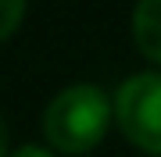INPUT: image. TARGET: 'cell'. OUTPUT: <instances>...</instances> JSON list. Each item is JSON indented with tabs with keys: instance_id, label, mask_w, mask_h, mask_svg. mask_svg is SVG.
Here are the masks:
<instances>
[{
	"instance_id": "7a4b0ae2",
	"label": "cell",
	"mask_w": 161,
	"mask_h": 157,
	"mask_svg": "<svg viewBox=\"0 0 161 157\" xmlns=\"http://www.w3.org/2000/svg\"><path fill=\"white\" fill-rule=\"evenodd\" d=\"M115 122L143 154L161 157V71H136L115 93Z\"/></svg>"
},
{
	"instance_id": "8992f818",
	"label": "cell",
	"mask_w": 161,
	"mask_h": 157,
	"mask_svg": "<svg viewBox=\"0 0 161 157\" xmlns=\"http://www.w3.org/2000/svg\"><path fill=\"white\" fill-rule=\"evenodd\" d=\"M0 157H7V128H4V118H0Z\"/></svg>"
},
{
	"instance_id": "6da1fadb",
	"label": "cell",
	"mask_w": 161,
	"mask_h": 157,
	"mask_svg": "<svg viewBox=\"0 0 161 157\" xmlns=\"http://www.w3.org/2000/svg\"><path fill=\"white\" fill-rule=\"evenodd\" d=\"M111 118H115V100H108V93L93 82H75L47 104L43 136L61 154H90L104 139Z\"/></svg>"
},
{
	"instance_id": "277c9868",
	"label": "cell",
	"mask_w": 161,
	"mask_h": 157,
	"mask_svg": "<svg viewBox=\"0 0 161 157\" xmlns=\"http://www.w3.org/2000/svg\"><path fill=\"white\" fill-rule=\"evenodd\" d=\"M25 18V0H0V43L11 39Z\"/></svg>"
},
{
	"instance_id": "3957f363",
	"label": "cell",
	"mask_w": 161,
	"mask_h": 157,
	"mask_svg": "<svg viewBox=\"0 0 161 157\" xmlns=\"http://www.w3.org/2000/svg\"><path fill=\"white\" fill-rule=\"evenodd\" d=\"M132 39L150 64L161 68V0H136L132 7Z\"/></svg>"
},
{
	"instance_id": "5b68a950",
	"label": "cell",
	"mask_w": 161,
	"mask_h": 157,
	"mask_svg": "<svg viewBox=\"0 0 161 157\" xmlns=\"http://www.w3.org/2000/svg\"><path fill=\"white\" fill-rule=\"evenodd\" d=\"M7 157H54L47 146H36V143H25V146H18L14 154H7Z\"/></svg>"
}]
</instances>
